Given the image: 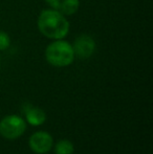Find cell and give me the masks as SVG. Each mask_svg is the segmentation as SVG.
Wrapping results in <instances>:
<instances>
[{
  "mask_svg": "<svg viewBox=\"0 0 153 154\" xmlns=\"http://www.w3.org/2000/svg\"><path fill=\"white\" fill-rule=\"evenodd\" d=\"M45 1H46L47 4H49L54 10H59L61 0H45Z\"/></svg>",
  "mask_w": 153,
  "mask_h": 154,
  "instance_id": "10",
  "label": "cell"
},
{
  "mask_svg": "<svg viewBox=\"0 0 153 154\" xmlns=\"http://www.w3.org/2000/svg\"><path fill=\"white\" fill-rule=\"evenodd\" d=\"M74 151H75L74 144L68 140H59L55 146L56 154H72Z\"/></svg>",
  "mask_w": 153,
  "mask_h": 154,
  "instance_id": "8",
  "label": "cell"
},
{
  "mask_svg": "<svg viewBox=\"0 0 153 154\" xmlns=\"http://www.w3.org/2000/svg\"><path fill=\"white\" fill-rule=\"evenodd\" d=\"M26 130V122L21 116H8L0 121V134L6 140H16Z\"/></svg>",
  "mask_w": 153,
  "mask_h": 154,
  "instance_id": "3",
  "label": "cell"
},
{
  "mask_svg": "<svg viewBox=\"0 0 153 154\" xmlns=\"http://www.w3.org/2000/svg\"><path fill=\"white\" fill-rule=\"evenodd\" d=\"M26 122L32 126H40L46 121V113L41 108L31 106L24 112Z\"/></svg>",
  "mask_w": 153,
  "mask_h": 154,
  "instance_id": "6",
  "label": "cell"
},
{
  "mask_svg": "<svg viewBox=\"0 0 153 154\" xmlns=\"http://www.w3.org/2000/svg\"><path fill=\"white\" fill-rule=\"evenodd\" d=\"M45 58L50 65L56 67H65L72 64L75 59L72 46L62 39L50 43L45 51Z\"/></svg>",
  "mask_w": 153,
  "mask_h": 154,
  "instance_id": "2",
  "label": "cell"
},
{
  "mask_svg": "<svg viewBox=\"0 0 153 154\" xmlns=\"http://www.w3.org/2000/svg\"><path fill=\"white\" fill-rule=\"evenodd\" d=\"M79 0H63L60 3L59 10L64 15H72L79 10Z\"/></svg>",
  "mask_w": 153,
  "mask_h": 154,
  "instance_id": "7",
  "label": "cell"
},
{
  "mask_svg": "<svg viewBox=\"0 0 153 154\" xmlns=\"http://www.w3.org/2000/svg\"><path fill=\"white\" fill-rule=\"evenodd\" d=\"M11 44L10 36L5 32L0 31V51H5Z\"/></svg>",
  "mask_w": 153,
  "mask_h": 154,
  "instance_id": "9",
  "label": "cell"
},
{
  "mask_svg": "<svg viewBox=\"0 0 153 154\" xmlns=\"http://www.w3.org/2000/svg\"><path fill=\"white\" fill-rule=\"evenodd\" d=\"M29 148L37 154H45L51 150L54 146V138L48 132L38 131L29 137Z\"/></svg>",
  "mask_w": 153,
  "mask_h": 154,
  "instance_id": "4",
  "label": "cell"
},
{
  "mask_svg": "<svg viewBox=\"0 0 153 154\" xmlns=\"http://www.w3.org/2000/svg\"><path fill=\"white\" fill-rule=\"evenodd\" d=\"M38 29L49 39H63L69 31L67 19L58 10H44L38 18Z\"/></svg>",
  "mask_w": 153,
  "mask_h": 154,
  "instance_id": "1",
  "label": "cell"
},
{
  "mask_svg": "<svg viewBox=\"0 0 153 154\" xmlns=\"http://www.w3.org/2000/svg\"><path fill=\"white\" fill-rule=\"evenodd\" d=\"M72 49H74L75 56L80 59H87L93 55L96 51V42L88 35H81L75 40Z\"/></svg>",
  "mask_w": 153,
  "mask_h": 154,
  "instance_id": "5",
  "label": "cell"
}]
</instances>
